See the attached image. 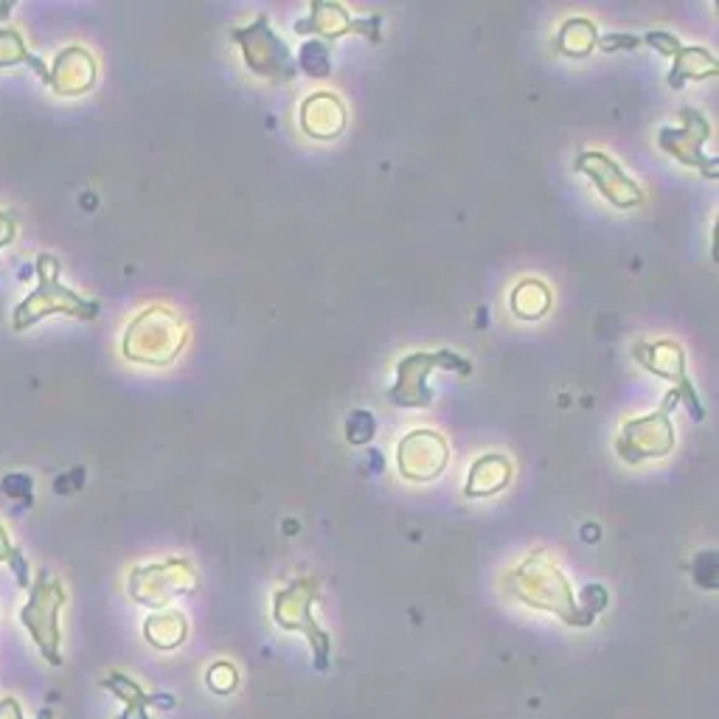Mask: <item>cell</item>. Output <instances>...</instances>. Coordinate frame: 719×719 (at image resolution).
Listing matches in <instances>:
<instances>
[{
	"instance_id": "e0dca14e",
	"label": "cell",
	"mask_w": 719,
	"mask_h": 719,
	"mask_svg": "<svg viewBox=\"0 0 719 719\" xmlns=\"http://www.w3.org/2000/svg\"><path fill=\"white\" fill-rule=\"evenodd\" d=\"M717 551H703V554H697L694 557V579H697V584H703V588H717V570H719V563H717Z\"/></svg>"
},
{
	"instance_id": "5b68a950",
	"label": "cell",
	"mask_w": 719,
	"mask_h": 719,
	"mask_svg": "<svg viewBox=\"0 0 719 719\" xmlns=\"http://www.w3.org/2000/svg\"><path fill=\"white\" fill-rule=\"evenodd\" d=\"M680 118H683V127H660L658 147L666 155L678 157L680 163L694 166V169L703 172L708 180H714L719 172L717 157H708L706 152H703L708 136H711V124L694 108L680 110Z\"/></svg>"
},
{
	"instance_id": "8992f818",
	"label": "cell",
	"mask_w": 719,
	"mask_h": 719,
	"mask_svg": "<svg viewBox=\"0 0 719 719\" xmlns=\"http://www.w3.org/2000/svg\"><path fill=\"white\" fill-rule=\"evenodd\" d=\"M632 354H635V360H639L644 368H649L652 374H658V377H666V380L674 382L672 391L680 396V402L689 405L692 419L697 421L706 419L703 402H699L697 391H694V386L689 382V377H685V354L674 340L635 343V346H632Z\"/></svg>"
},
{
	"instance_id": "8fae6325",
	"label": "cell",
	"mask_w": 719,
	"mask_h": 719,
	"mask_svg": "<svg viewBox=\"0 0 719 719\" xmlns=\"http://www.w3.org/2000/svg\"><path fill=\"white\" fill-rule=\"evenodd\" d=\"M512 481V464L509 458H503V455H483L472 464L469 469V481H467V492L469 497H489L501 492L506 483Z\"/></svg>"
},
{
	"instance_id": "277c9868",
	"label": "cell",
	"mask_w": 719,
	"mask_h": 719,
	"mask_svg": "<svg viewBox=\"0 0 719 719\" xmlns=\"http://www.w3.org/2000/svg\"><path fill=\"white\" fill-rule=\"evenodd\" d=\"M436 368H453L458 374H472V363L462 354L441 349V352H416L400 360L396 382L388 391V402L396 407H428L433 402V391L425 380Z\"/></svg>"
},
{
	"instance_id": "2e32d148",
	"label": "cell",
	"mask_w": 719,
	"mask_h": 719,
	"mask_svg": "<svg viewBox=\"0 0 719 719\" xmlns=\"http://www.w3.org/2000/svg\"><path fill=\"white\" fill-rule=\"evenodd\" d=\"M377 436V421L368 411H352L346 416V441L354 447H366L368 441Z\"/></svg>"
},
{
	"instance_id": "5bb4252c",
	"label": "cell",
	"mask_w": 719,
	"mask_h": 719,
	"mask_svg": "<svg viewBox=\"0 0 719 719\" xmlns=\"http://www.w3.org/2000/svg\"><path fill=\"white\" fill-rule=\"evenodd\" d=\"M551 310V292L543 281L526 279L512 292V313L522 320L543 318Z\"/></svg>"
},
{
	"instance_id": "52a82bcc",
	"label": "cell",
	"mask_w": 719,
	"mask_h": 719,
	"mask_svg": "<svg viewBox=\"0 0 719 719\" xmlns=\"http://www.w3.org/2000/svg\"><path fill=\"white\" fill-rule=\"evenodd\" d=\"M573 166L584 177H591L598 194L610 200L616 209H635V205L644 203L641 186L630 175H625V169L610 155H604V152H579Z\"/></svg>"
},
{
	"instance_id": "3957f363",
	"label": "cell",
	"mask_w": 719,
	"mask_h": 719,
	"mask_svg": "<svg viewBox=\"0 0 719 719\" xmlns=\"http://www.w3.org/2000/svg\"><path fill=\"white\" fill-rule=\"evenodd\" d=\"M680 405V396L674 391H669L664 400V405L655 411V414L639 416V419H630L621 428V433L616 436V453L621 462L627 464H641L646 458H664V455L672 453L674 447V428H672V414L674 407Z\"/></svg>"
},
{
	"instance_id": "ac0fdd59",
	"label": "cell",
	"mask_w": 719,
	"mask_h": 719,
	"mask_svg": "<svg viewBox=\"0 0 719 719\" xmlns=\"http://www.w3.org/2000/svg\"><path fill=\"white\" fill-rule=\"evenodd\" d=\"M596 48H602L604 54H616V51H635V48H641V37L625 35V31H618V35H604V37H598Z\"/></svg>"
},
{
	"instance_id": "d6986e66",
	"label": "cell",
	"mask_w": 719,
	"mask_h": 719,
	"mask_svg": "<svg viewBox=\"0 0 719 719\" xmlns=\"http://www.w3.org/2000/svg\"><path fill=\"white\" fill-rule=\"evenodd\" d=\"M641 42L652 46L655 51H658V54H664V56H674L680 48H683V42H680L674 35H669V31H649V35H646Z\"/></svg>"
},
{
	"instance_id": "ba28073f",
	"label": "cell",
	"mask_w": 719,
	"mask_h": 719,
	"mask_svg": "<svg viewBox=\"0 0 719 719\" xmlns=\"http://www.w3.org/2000/svg\"><path fill=\"white\" fill-rule=\"evenodd\" d=\"M450 458L447 441L433 430H416L400 444V472L407 481H433Z\"/></svg>"
},
{
	"instance_id": "9c48e42d",
	"label": "cell",
	"mask_w": 719,
	"mask_h": 719,
	"mask_svg": "<svg viewBox=\"0 0 719 719\" xmlns=\"http://www.w3.org/2000/svg\"><path fill=\"white\" fill-rule=\"evenodd\" d=\"M346 127V108L335 93L306 96L301 104V129L310 138L332 141Z\"/></svg>"
},
{
	"instance_id": "4fadbf2b",
	"label": "cell",
	"mask_w": 719,
	"mask_h": 719,
	"mask_svg": "<svg viewBox=\"0 0 719 719\" xmlns=\"http://www.w3.org/2000/svg\"><path fill=\"white\" fill-rule=\"evenodd\" d=\"M596 42H598V31L596 26H593V21H588V17H570V21L559 28L557 35L559 54L573 56V60H582V56L591 54L593 48H596Z\"/></svg>"
},
{
	"instance_id": "ffe728a7",
	"label": "cell",
	"mask_w": 719,
	"mask_h": 719,
	"mask_svg": "<svg viewBox=\"0 0 719 719\" xmlns=\"http://www.w3.org/2000/svg\"><path fill=\"white\" fill-rule=\"evenodd\" d=\"M368 455H371V469H382V467H386V462H382V455L377 453V450H371V453H368Z\"/></svg>"
},
{
	"instance_id": "6da1fadb",
	"label": "cell",
	"mask_w": 719,
	"mask_h": 719,
	"mask_svg": "<svg viewBox=\"0 0 719 719\" xmlns=\"http://www.w3.org/2000/svg\"><path fill=\"white\" fill-rule=\"evenodd\" d=\"M186 346V324L172 310L152 306L138 320H133L124 338V354L136 363L166 366Z\"/></svg>"
},
{
	"instance_id": "9a60e30c",
	"label": "cell",
	"mask_w": 719,
	"mask_h": 719,
	"mask_svg": "<svg viewBox=\"0 0 719 719\" xmlns=\"http://www.w3.org/2000/svg\"><path fill=\"white\" fill-rule=\"evenodd\" d=\"M299 71H304L306 76L313 79H326L332 74V54H329V46L324 40H306L299 48V60H295Z\"/></svg>"
},
{
	"instance_id": "7a4b0ae2",
	"label": "cell",
	"mask_w": 719,
	"mask_h": 719,
	"mask_svg": "<svg viewBox=\"0 0 719 719\" xmlns=\"http://www.w3.org/2000/svg\"><path fill=\"white\" fill-rule=\"evenodd\" d=\"M231 40L242 48L244 65L251 74L270 81H290L299 76V65L292 60V51L270 28L267 14H258L251 26L234 28Z\"/></svg>"
},
{
	"instance_id": "30bf717a",
	"label": "cell",
	"mask_w": 719,
	"mask_h": 719,
	"mask_svg": "<svg viewBox=\"0 0 719 719\" xmlns=\"http://www.w3.org/2000/svg\"><path fill=\"white\" fill-rule=\"evenodd\" d=\"M299 35H315V40L332 42L338 37L354 35V21L349 17V9L340 3H313L310 17H301L295 23Z\"/></svg>"
},
{
	"instance_id": "7c38bea8",
	"label": "cell",
	"mask_w": 719,
	"mask_h": 719,
	"mask_svg": "<svg viewBox=\"0 0 719 719\" xmlns=\"http://www.w3.org/2000/svg\"><path fill=\"white\" fill-rule=\"evenodd\" d=\"M717 71L719 65L711 51L699 46H683L678 54H674L672 74H669L666 81H669L674 90H680L689 79H708V76H717Z\"/></svg>"
}]
</instances>
